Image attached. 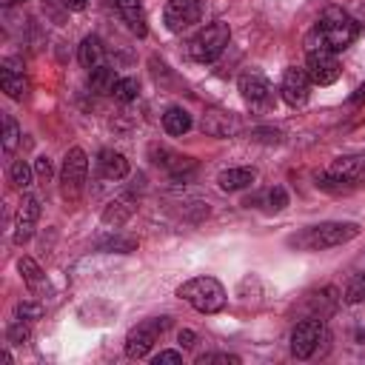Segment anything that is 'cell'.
<instances>
[{"label": "cell", "mask_w": 365, "mask_h": 365, "mask_svg": "<svg viewBox=\"0 0 365 365\" xmlns=\"http://www.w3.org/2000/svg\"><path fill=\"white\" fill-rule=\"evenodd\" d=\"M359 34V26L356 20L342 11L339 6H328L319 17V23L314 26V31L305 37V51H314V48H328V51H342L348 48Z\"/></svg>", "instance_id": "obj_1"}, {"label": "cell", "mask_w": 365, "mask_h": 365, "mask_svg": "<svg viewBox=\"0 0 365 365\" xmlns=\"http://www.w3.org/2000/svg\"><path fill=\"white\" fill-rule=\"evenodd\" d=\"M356 234H359L356 222H319V225H308L299 234L288 237V245L305 248V251H322V248L342 245V242L354 240Z\"/></svg>", "instance_id": "obj_2"}, {"label": "cell", "mask_w": 365, "mask_h": 365, "mask_svg": "<svg viewBox=\"0 0 365 365\" xmlns=\"http://www.w3.org/2000/svg\"><path fill=\"white\" fill-rule=\"evenodd\" d=\"M177 297L185 299L200 314H217L225 308V288L214 277H194L177 288Z\"/></svg>", "instance_id": "obj_3"}, {"label": "cell", "mask_w": 365, "mask_h": 365, "mask_svg": "<svg viewBox=\"0 0 365 365\" xmlns=\"http://www.w3.org/2000/svg\"><path fill=\"white\" fill-rule=\"evenodd\" d=\"M228 40H231L228 23L214 20V23H208L205 29H200V31L194 34V40L188 43V51H191V57H194L197 63H214V60L225 51Z\"/></svg>", "instance_id": "obj_4"}, {"label": "cell", "mask_w": 365, "mask_h": 365, "mask_svg": "<svg viewBox=\"0 0 365 365\" xmlns=\"http://www.w3.org/2000/svg\"><path fill=\"white\" fill-rule=\"evenodd\" d=\"M86 174H88V157L83 148H68L60 165V191L66 200H77L83 194L86 185Z\"/></svg>", "instance_id": "obj_5"}, {"label": "cell", "mask_w": 365, "mask_h": 365, "mask_svg": "<svg viewBox=\"0 0 365 365\" xmlns=\"http://www.w3.org/2000/svg\"><path fill=\"white\" fill-rule=\"evenodd\" d=\"M168 325H171L168 317H157V319L137 322V325L128 331V336H125V356H131V359H143V356L154 348L157 336H160Z\"/></svg>", "instance_id": "obj_6"}, {"label": "cell", "mask_w": 365, "mask_h": 365, "mask_svg": "<svg viewBox=\"0 0 365 365\" xmlns=\"http://www.w3.org/2000/svg\"><path fill=\"white\" fill-rule=\"evenodd\" d=\"M325 342V325H322V317H311V319H302L294 325L291 331V354L297 359H308L317 345Z\"/></svg>", "instance_id": "obj_7"}, {"label": "cell", "mask_w": 365, "mask_h": 365, "mask_svg": "<svg viewBox=\"0 0 365 365\" xmlns=\"http://www.w3.org/2000/svg\"><path fill=\"white\" fill-rule=\"evenodd\" d=\"M308 54V77L311 83L317 86H331L336 77H339V60H336V51H328V48H314V51H305Z\"/></svg>", "instance_id": "obj_8"}, {"label": "cell", "mask_w": 365, "mask_h": 365, "mask_svg": "<svg viewBox=\"0 0 365 365\" xmlns=\"http://www.w3.org/2000/svg\"><path fill=\"white\" fill-rule=\"evenodd\" d=\"M279 94H282V100L288 103V106H305L308 103V97H311V77H308V71L305 68H297V66H291V68H285V74H282V83H279Z\"/></svg>", "instance_id": "obj_9"}, {"label": "cell", "mask_w": 365, "mask_h": 365, "mask_svg": "<svg viewBox=\"0 0 365 365\" xmlns=\"http://www.w3.org/2000/svg\"><path fill=\"white\" fill-rule=\"evenodd\" d=\"M240 94H242V100H245L251 108H268V106L274 103V88H271V83H268L262 74H257V71H248V74L240 77Z\"/></svg>", "instance_id": "obj_10"}, {"label": "cell", "mask_w": 365, "mask_h": 365, "mask_svg": "<svg viewBox=\"0 0 365 365\" xmlns=\"http://www.w3.org/2000/svg\"><path fill=\"white\" fill-rule=\"evenodd\" d=\"M163 20H165L168 31H182L200 20V3L197 0H168Z\"/></svg>", "instance_id": "obj_11"}, {"label": "cell", "mask_w": 365, "mask_h": 365, "mask_svg": "<svg viewBox=\"0 0 365 365\" xmlns=\"http://www.w3.org/2000/svg\"><path fill=\"white\" fill-rule=\"evenodd\" d=\"M37 220H40V200L37 197H23V202L17 208V217H14V242L17 245L31 240Z\"/></svg>", "instance_id": "obj_12"}, {"label": "cell", "mask_w": 365, "mask_h": 365, "mask_svg": "<svg viewBox=\"0 0 365 365\" xmlns=\"http://www.w3.org/2000/svg\"><path fill=\"white\" fill-rule=\"evenodd\" d=\"M328 171H331V174H336V177H345V180H351V182L365 180V151L336 157V160L331 163V168H328Z\"/></svg>", "instance_id": "obj_13"}, {"label": "cell", "mask_w": 365, "mask_h": 365, "mask_svg": "<svg viewBox=\"0 0 365 365\" xmlns=\"http://www.w3.org/2000/svg\"><path fill=\"white\" fill-rule=\"evenodd\" d=\"M97 171L103 180H123L128 174V160L114 148H103L97 157Z\"/></svg>", "instance_id": "obj_14"}, {"label": "cell", "mask_w": 365, "mask_h": 365, "mask_svg": "<svg viewBox=\"0 0 365 365\" xmlns=\"http://www.w3.org/2000/svg\"><path fill=\"white\" fill-rule=\"evenodd\" d=\"M200 125H202V131H205L208 137H231V134L240 128L237 117H231V114H225V111H205Z\"/></svg>", "instance_id": "obj_15"}, {"label": "cell", "mask_w": 365, "mask_h": 365, "mask_svg": "<svg viewBox=\"0 0 365 365\" xmlns=\"http://www.w3.org/2000/svg\"><path fill=\"white\" fill-rule=\"evenodd\" d=\"M254 180H257L254 168H225L217 174V185L222 191H242V188L254 185Z\"/></svg>", "instance_id": "obj_16"}, {"label": "cell", "mask_w": 365, "mask_h": 365, "mask_svg": "<svg viewBox=\"0 0 365 365\" xmlns=\"http://www.w3.org/2000/svg\"><path fill=\"white\" fill-rule=\"evenodd\" d=\"M151 157H154L157 165H163V168H168V171H174V174L194 168V160H191V157L174 154V151H168V148H163V145H151Z\"/></svg>", "instance_id": "obj_17"}, {"label": "cell", "mask_w": 365, "mask_h": 365, "mask_svg": "<svg viewBox=\"0 0 365 365\" xmlns=\"http://www.w3.org/2000/svg\"><path fill=\"white\" fill-rule=\"evenodd\" d=\"M114 86H117V71L114 68H108V66L88 68V88L94 94H114Z\"/></svg>", "instance_id": "obj_18"}, {"label": "cell", "mask_w": 365, "mask_h": 365, "mask_svg": "<svg viewBox=\"0 0 365 365\" xmlns=\"http://www.w3.org/2000/svg\"><path fill=\"white\" fill-rule=\"evenodd\" d=\"M114 3H117V9H120L123 20L128 23V29L143 37V34H145V14H143L140 3H137V0H114Z\"/></svg>", "instance_id": "obj_19"}, {"label": "cell", "mask_w": 365, "mask_h": 365, "mask_svg": "<svg viewBox=\"0 0 365 365\" xmlns=\"http://www.w3.org/2000/svg\"><path fill=\"white\" fill-rule=\"evenodd\" d=\"M163 128H165L168 134L180 137V134H185V131L191 128V114H188L185 108H180V106H171V108L163 114Z\"/></svg>", "instance_id": "obj_20"}, {"label": "cell", "mask_w": 365, "mask_h": 365, "mask_svg": "<svg viewBox=\"0 0 365 365\" xmlns=\"http://www.w3.org/2000/svg\"><path fill=\"white\" fill-rule=\"evenodd\" d=\"M17 268H20V274H23V282L29 285V291H31V294H40V291L46 288V277H43L40 265H37L31 257H20Z\"/></svg>", "instance_id": "obj_21"}, {"label": "cell", "mask_w": 365, "mask_h": 365, "mask_svg": "<svg viewBox=\"0 0 365 365\" xmlns=\"http://www.w3.org/2000/svg\"><path fill=\"white\" fill-rule=\"evenodd\" d=\"M77 57H80V66H86V68L100 66V60H103V43H100V37H94V34L83 37V43L77 48Z\"/></svg>", "instance_id": "obj_22"}, {"label": "cell", "mask_w": 365, "mask_h": 365, "mask_svg": "<svg viewBox=\"0 0 365 365\" xmlns=\"http://www.w3.org/2000/svg\"><path fill=\"white\" fill-rule=\"evenodd\" d=\"M0 86H3V91H6L11 100H23V97H26V91H29L26 77H23V74H14L9 66H6V68H0Z\"/></svg>", "instance_id": "obj_23"}, {"label": "cell", "mask_w": 365, "mask_h": 365, "mask_svg": "<svg viewBox=\"0 0 365 365\" xmlns=\"http://www.w3.org/2000/svg\"><path fill=\"white\" fill-rule=\"evenodd\" d=\"M354 185H356V182H351V180H345V177H336V174H331V171L317 174V188H322V191H328V194H351Z\"/></svg>", "instance_id": "obj_24"}, {"label": "cell", "mask_w": 365, "mask_h": 365, "mask_svg": "<svg viewBox=\"0 0 365 365\" xmlns=\"http://www.w3.org/2000/svg\"><path fill=\"white\" fill-rule=\"evenodd\" d=\"M9 180H11L14 188L26 191V188L31 185V168H29V163H26V160H14L11 168H9Z\"/></svg>", "instance_id": "obj_25"}, {"label": "cell", "mask_w": 365, "mask_h": 365, "mask_svg": "<svg viewBox=\"0 0 365 365\" xmlns=\"http://www.w3.org/2000/svg\"><path fill=\"white\" fill-rule=\"evenodd\" d=\"M131 211H134V205H128V202H108V208L103 211V222L106 225H120V222H125L128 217H131Z\"/></svg>", "instance_id": "obj_26"}, {"label": "cell", "mask_w": 365, "mask_h": 365, "mask_svg": "<svg viewBox=\"0 0 365 365\" xmlns=\"http://www.w3.org/2000/svg\"><path fill=\"white\" fill-rule=\"evenodd\" d=\"M342 299H345L348 305L365 302V274H356V277L348 279V285H345V291H342Z\"/></svg>", "instance_id": "obj_27"}, {"label": "cell", "mask_w": 365, "mask_h": 365, "mask_svg": "<svg viewBox=\"0 0 365 365\" xmlns=\"http://www.w3.org/2000/svg\"><path fill=\"white\" fill-rule=\"evenodd\" d=\"M17 143H20V125H17V120L11 114H6L3 117V151L11 154L17 148Z\"/></svg>", "instance_id": "obj_28"}, {"label": "cell", "mask_w": 365, "mask_h": 365, "mask_svg": "<svg viewBox=\"0 0 365 365\" xmlns=\"http://www.w3.org/2000/svg\"><path fill=\"white\" fill-rule=\"evenodd\" d=\"M137 94H140V83H137L134 77H123V80H117V86H114V97H117L120 103H131V100H137Z\"/></svg>", "instance_id": "obj_29"}, {"label": "cell", "mask_w": 365, "mask_h": 365, "mask_svg": "<svg viewBox=\"0 0 365 365\" xmlns=\"http://www.w3.org/2000/svg\"><path fill=\"white\" fill-rule=\"evenodd\" d=\"M262 200L268 202V205H265L268 211H282V208L288 205V194H285V188H279V185H277V188H268V191L262 194Z\"/></svg>", "instance_id": "obj_30"}, {"label": "cell", "mask_w": 365, "mask_h": 365, "mask_svg": "<svg viewBox=\"0 0 365 365\" xmlns=\"http://www.w3.org/2000/svg\"><path fill=\"white\" fill-rule=\"evenodd\" d=\"M6 339H9L11 345H23V342H29V325H26V319L11 322V325L6 328Z\"/></svg>", "instance_id": "obj_31"}, {"label": "cell", "mask_w": 365, "mask_h": 365, "mask_svg": "<svg viewBox=\"0 0 365 365\" xmlns=\"http://www.w3.org/2000/svg\"><path fill=\"white\" fill-rule=\"evenodd\" d=\"M100 248H106V251H123V254H128V251H134V248H137V240H134V237H111V240L100 242Z\"/></svg>", "instance_id": "obj_32"}, {"label": "cell", "mask_w": 365, "mask_h": 365, "mask_svg": "<svg viewBox=\"0 0 365 365\" xmlns=\"http://www.w3.org/2000/svg\"><path fill=\"white\" fill-rule=\"evenodd\" d=\"M14 314H17V319H37L40 314H43V305L40 302H17V308H14Z\"/></svg>", "instance_id": "obj_33"}, {"label": "cell", "mask_w": 365, "mask_h": 365, "mask_svg": "<svg viewBox=\"0 0 365 365\" xmlns=\"http://www.w3.org/2000/svg\"><path fill=\"white\" fill-rule=\"evenodd\" d=\"M211 362H220V365H240V356H234V354H202V356H197V365H211Z\"/></svg>", "instance_id": "obj_34"}, {"label": "cell", "mask_w": 365, "mask_h": 365, "mask_svg": "<svg viewBox=\"0 0 365 365\" xmlns=\"http://www.w3.org/2000/svg\"><path fill=\"white\" fill-rule=\"evenodd\" d=\"M251 137H254V140H259V143H279V140H282V134H279V131H274V128H254V131H251Z\"/></svg>", "instance_id": "obj_35"}, {"label": "cell", "mask_w": 365, "mask_h": 365, "mask_svg": "<svg viewBox=\"0 0 365 365\" xmlns=\"http://www.w3.org/2000/svg\"><path fill=\"white\" fill-rule=\"evenodd\" d=\"M34 171H37V177L43 182H48V177H51V160L48 157H37L34 160Z\"/></svg>", "instance_id": "obj_36"}, {"label": "cell", "mask_w": 365, "mask_h": 365, "mask_svg": "<svg viewBox=\"0 0 365 365\" xmlns=\"http://www.w3.org/2000/svg\"><path fill=\"white\" fill-rule=\"evenodd\" d=\"M151 362H154V365H160V362H182V354H180V351H160Z\"/></svg>", "instance_id": "obj_37"}, {"label": "cell", "mask_w": 365, "mask_h": 365, "mask_svg": "<svg viewBox=\"0 0 365 365\" xmlns=\"http://www.w3.org/2000/svg\"><path fill=\"white\" fill-rule=\"evenodd\" d=\"M180 342H182L185 348H191V345H194V331H188V328L180 331Z\"/></svg>", "instance_id": "obj_38"}, {"label": "cell", "mask_w": 365, "mask_h": 365, "mask_svg": "<svg viewBox=\"0 0 365 365\" xmlns=\"http://www.w3.org/2000/svg\"><path fill=\"white\" fill-rule=\"evenodd\" d=\"M63 3H66V9H71V11H83L88 0H63Z\"/></svg>", "instance_id": "obj_39"}, {"label": "cell", "mask_w": 365, "mask_h": 365, "mask_svg": "<svg viewBox=\"0 0 365 365\" xmlns=\"http://www.w3.org/2000/svg\"><path fill=\"white\" fill-rule=\"evenodd\" d=\"M351 100H354V103H362V100H365V83L359 86V91H356V94H354Z\"/></svg>", "instance_id": "obj_40"}, {"label": "cell", "mask_w": 365, "mask_h": 365, "mask_svg": "<svg viewBox=\"0 0 365 365\" xmlns=\"http://www.w3.org/2000/svg\"><path fill=\"white\" fill-rule=\"evenodd\" d=\"M197 3H200V0H197Z\"/></svg>", "instance_id": "obj_41"}]
</instances>
